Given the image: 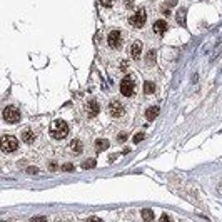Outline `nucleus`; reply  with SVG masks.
Listing matches in <instances>:
<instances>
[{"instance_id":"nucleus-4","label":"nucleus","mask_w":222,"mask_h":222,"mask_svg":"<svg viewBox=\"0 0 222 222\" xmlns=\"http://www.w3.org/2000/svg\"><path fill=\"white\" fill-rule=\"evenodd\" d=\"M134 89H135V82L132 77H124V80L120 82V94L125 95V97H130L134 94Z\"/></svg>"},{"instance_id":"nucleus-16","label":"nucleus","mask_w":222,"mask_h":222,"mask_svg":"<svg viewBox=\"0 0 222 222\" xmlns=\"http://www.w3.org/2000/svg\"><path fill=\"white\" fill-rule=\"evenodd\" d=\"M145 62H147L149 65H154V64H155V50H154V48H152V50H149V52H147Z\"/></svg>"},{"instance_id":"nucleus-20","label":"nucleus","mask_w":222,"mask_h":222,"mask_svg":"<svg viewBox=\"0 0 222 222\" xmlns=\"http://www.w3.org/2000/svg\"><path fill=\"white\" fill-rule=\"evenodd\" d=\"M144 139H145V134H144V132H139V134L134 135V144H139V142H142Z\"/></svg>"},{"instance_id":"nucleus-21","label":"nucleus","mask_w":222,"mask_h":222,"mask_svg":"<svg viewBox=\"0 0 222 222\" xmlns=\"http://www.w3.org/2000/svg\"><path fill=\"white\" fill-rule=\"evenodd\" d=\"M62 170H64V172H72V170H74V165H72V164H64V165H62Z\"/></svg>"},{"instance_id":"nucleus-1","label":"nucleus","mask_w":222,"mask_h":222,"mask_svg":"<svg viewBox=\"0 0 222 222\" xmlns=\"http://www.w3.org/2000/svg\"><path fill=\"white\" fill-rule=\"evenodd\" d=\"M68 134V125L65 120H62V119H57V120L50 125V135L57 139V140H62V139H65Z\"/></svg>"},{"instance_id":"nucleus-13","label":"nucleus","mask_w":222,"mask_h":222,"mask_svg":"<svg viewBox=\"0 0 222 222\" xmlns=\"http://www.w3.org/2000/svg\"><path fill=\"white\" fill-rule=\"evenodd\" d=\"M70 150L74 152V154H82V150H84V145H82V142L80 140H72L70 142Z\"/></svg>"},{"instance_id":"nucleus-5","label":"nucleus","mask_w":222,"mask_h":222,"mask_svg":"<svg viewBox=\"0 0 222 222\" xmlns=\"http://www.w3.org/2000/svg\"><path fill=\"white\" fill-rule=\"evenodd\" d=\"M145 20H147V14H145V10H144V8H139V10L130 17V20H129V22H130L134 27L140 28V27H144Z\"/></svg>"},{"instance_id":"nucleus-25","label":"nucleus","mask_w":222,"mask_h":222,"mask_svg":"<svg viewBox=\"0 0 222 222\" xmlns=\"http://www.w3.org/2000/svg\"><path fill=\"white\" fill-rule=\"evenodd\" d=\"M48 169H50L52 172H54V170H57V164H55V162H50V164H48Z\"/></svg>"},{"instance_id":"nucleus-7","label":"nucleus","mask_w":222,"mask_h":222,"mask_svg":"<svg viewBox=\"0 0 222 222\" xmlns=\"http://www.w3.org/2000/svg\"><path fill=\"white\" fill-rule=\"evenodd\" d=\"M109 112H110V115H112V117L119 119V117H122V115H124V107H122L120 102L112 100V102H110V105H109Z\"/></svg>"},{"instance_id":"nucleus-15","label":"nucleus","mask_w":222,"mask_h":222,"mask_svg":"<svg viewBox=\"0 0 222 222\" xmlns=\"http://www.w3.org/2000/svg\"><path fill=\"white\" fill-rule=\"evenodd\" d=\"M154 90H155V84H154V82H145V84H144V94H145V95L154 94Z\"/></svg>"},{"instance_id":"nucleus-18","label":"nucleus","mask_w":222,"mask_h":222,"mask_svg":"<svg viewBox=\"0 0 222 222\" xmlns=\"http://www.w3.org/2000/svg\"><path fill=\"white\" fill-rule=\"evenodd\" d=\"M142 217H144L145 221H152V219H154V212H152L150 209H142Z\"/></svg>"},{"instance_id":"nucleus-11","label":"nucleus","mask_w":222,"mask_h":222,"mask_svg":"<svg viewBox=\"0 0 222 222\" xmlns=\"http://www.w3.org/2000/svg\"><path fill=\"white\" fill-rule=\"evenodd\" d=\"M157 115H159V107H157V105L149 107L147 110H145V119H147V120H155Z\"/></svg>"},{"instance_id":"nucleus-3","label":"nucleus","mask_w":222,"mask_h":222,"mask_svg":"<svg viewBox=\"0 0 222 222\" xmlns=\"http://www.w3.org/2000/svg\"><path fill=\"white\" fill-rule=\"evenodd\" d=\"M19 149V142L14 135H3L2 137V150L3 152H15Z\"/></svg>"},{"instance_id":"nucleus-26","label":"nucleus","mask_w":222,"mask_h":222,"mask_svg":"<svg viewBox=\"0 0 222 222\" xmlns=\"http://www.w3.org/2000/svg\"><path fill=\"white\" fill-rule=\"evenodd\" d=\"M112 2H114V0H104V5H107V7H110V5H112Z\"/></svg>"},{"instance_id":"nucleus-10","label":"nucleus","mask_w":222,"mask_h":222,"mask_svg":"<svg viewBox=\"0 0 222 222\" xmlns=\"http://www.w3.org/2000/svg\"><path fill=\"white\" fill-rule=\"evenodd\" d=\"M140 50H142V44H140L139 40H137V42H134V44L130 45V55L134 57L135 60H137V59L140 57Z\"/></svg>"},{"instance_id":"nucleus-19","label":"nucleus","mask_w":222,"mask_h":222,"mask_svg":"<svg viewBox=\"0 0 222 222\" xmlns=\"http://www.w3.org/2000/svg\"><path fill=\"white\" fill-rule=\"evenodd\" d=\"M95 167V159H87L82 164V169H94Z\"/></svg>"},{"instance_id":"nucleus-14","label":"nucleus","mask_w":222,"mask_h":222,"mask_svg":"<svg viewBox=\"0 0 222 222\" xmlns=\"http://www.w3.org/2000/svg\"><path fill=\"white\" fill-rule=\"evenodd\" d=\"M109 147V140L105 139H99V140L95 142V149H97V152H102V150H105Z\"/></svg>"},{"instance_id":"nucleus-17","label":"nucleus","mask_w":222,"mask_h":222,"mask_svg":"<svg viewBox=\"0 0 222 222\" xmlns=\"http://www.w3.org/2000/svg\"><path fill=\"white\" fill-rule=\"evenodd\" d=\"M177 20H179L181 25H185V8H181L177 12Z\"/></svg>"},{"instance_id":"nucleus-23","label":"nucleus","mask_w":222,"mask_h":222,"mask_svg":"<svg viewBox=\"0 0 222 222\" xmlns=\"http://www.w3.org/2000/svg\"><path fill=\"white\" fill-rule=\"evenodd\" d=\"M125 139H127V134H119V135H117V140H119V142H124Z\"/></svg>"},{"instance_id":"nucleus-12","label":"nucleus","mask_w":222,"mask_h":222,"mask_svg":"<svg viewBox=\"0 0 222 222\" xmlns=\"http://www.w3.org/2000/svg\"><path fill=\"white\" fill-rule=\"evenodd\" d=\"M22 140L25 142V144H32V142L35 140V134L30 130V129H27V130L22 132Z\"/></svg>"},{"instance_id":"nucleus-22","label":"nucleus","mask_w":222,"mask_h":222,"mask_svg":"<svg viewBox=\"0 0 222 222\" xmlns=\"http://www.w3.org/2000/svg\"><path fill=\"white\" fill-rule=\"evenodd\" d=\"M177 5V0H165V7H174Z\"/></svg>"},{"instance_id":"nucleus-24","label":"nucleus","mask_w":222,"mask_h":222,"mask_svg":"<svg viewBox=\"0 0 222 222\" xmlns=\"http://www.w3.org/2000/svg\"><path fill=\"white\" fill-rule=\"evenodd\" d=\"M27 172H28V174H37V172H39V169H37V167H28Z\"/></svg>"},{"instance_id":"nucleus-2","label":"nucleus","mask_w":222,"mask_h":222,"mask_svg":"<svg viewBox=\"0 0 222 222\" xmlns=\"http://www.w3.org/2000/svg\"><path fill=\"white\" fill-rule=\"evenodd\" d=\"M3 120L8 122V124H17V122H20V112H19V109H15L14 105L5 107L3 109Z\"/></svg>"},{"instance_id":"nucleus-6","label":"nucleus","mask_w":222,"mask_h":222,"mask_svg":"<svg viewBox=\"0 0 222 222\" xmlns=\"http://www.w3.org/2000/svg\"><path fill=\"white\" fill-rule=\"evenodd\" d=\"M107 44L112 48L120 47V44H122V34L119 32V30H112V32L109 34V37H107Z\"/></svg>"},{"instance_id":"nucleus-8","label":"nucleus","mask_w":222,"mask_h":222,"mask_svg":"<svg viewBox=\"0 0 222 222\" xmlns=\"http://www.w3.org/2000/svg\"><path fill=\"white\" fill-rule=\"evenodd\" d=\"M152 30H154L157 35H164V34H165V30H167V22H165V20H157V22H154Z\"/></svg>"},{"instance_id":"nucleus-9","label":"nucleus","mask_w":222,"mask_h":222,"mask_svg":"<svg viewBox=\"0 0 222 222\" xmlns=\"http://www.w3.org/2000/svg\"><path fill=\"white\" fill-rule=\"evenodd\" d=\"M99 110H100V107H99V102L97 100H89L87 102V114H89V117H95V115L99 114Z\"/></svg>"}]
</instances>
